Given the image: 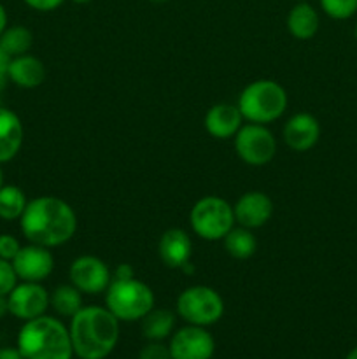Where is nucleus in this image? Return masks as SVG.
<instances>
[{"label":"nucleus","instance_id":"20e7f679","mask_svg":"<svg viewBox=\"0 0 357 359\" xmlns=\"http://www.w3.org/2000/svg\"><path fill=\"white\" fill-rule=\"evenodd\" d=\"M237 105L245 121L268 125L286 112L287 93L276 81L259 79L244 88Z\"/></svg>","mask_w":357,"mask_h":359},{"label":"nucleus","instance_id":"f03ea898","mask_svg":"<svg viewBox=\"0 0 357 359\" xmlns=\"http://www.w3.org/2000/svg\"><path fill=\"white\" fill-rule=\"evenodd\" d=\"M70 340L74 356L105 359L119 340V319L107 307L88 305L70 319Z\"/></svg>","mask_w":357,"mask_h":359},{"label":"nucleus","instance_id":"aec40b11","mask_svg":"<svg viewBox=\"0 0 357 359\" xmlns=\"http://www.w3.org/2000/svg\"><path fill=\"white\" fill-rule=\"evenodd\" d=\"M142 333L149 342H161L174 333L175 314L168 309H153L142 319Z\"/></svg>","mask_w":357,"mask_h":359},{"label":"nucleus","instance_id":"f3484780","mask_svg":"<svg viewBox=\"0 0 357 359\" xmlns=\"http://www.w3.org/2000/svg\"><path fill=\"white\" fill-rule=\"evenodd\" d=\"M23 123L16 112L0 105V165L14 160L23 146Z\"/></svg>","mask_w":357,"mask_h":359},{"label":"nucleus","instance_id":"e433bc0d","mask_svg":"<svg viewBox=\"0 0 357 359\" xmlns=\"http://www.w3.org/2000/svg\"><path fill=\"white\" fill-rule=\"evenodd\" d=\"M4 186V170H2V167H0V188H2Z\"/></svg>","mask_w":357,"mask_h":359},{"label":"nucleus","instance_id":"4468645a","mask_svg":"<svg viewBox=\"0 0 357 359\" xmlns=\"http://www.w3.org/2000/svg\"><path fill=\"white\" fill-rule=\"evenodd\" d=\"M284 142L294 153H307L321 137V125L317 118L308 112H298L293 118L287 119L282 130Z\"/></svg>","mask_w":357,"mask_h":359},{"label":"nucleus","instance_id":"5701e85b","mask_svg":"<svg viewBox=\"0 0 357 359\" xmlns=\"http://www.w3.org/2000/svg\"><path fill=\"white\" fill-rule=\"evenodd\" d=\"M34 44V35L23 25H13L7 27L0 35V48L9 55V58L27 55Z\"/></svg>","mask_w":357,"mask_h":359},{"label":"nucleus","instance_id":"6e6552de","mask_svg":"<svg viewBox=\"0 0 357 359\" xmlns=\"http://www.w3.org/2000/svg\"><path fill=\"white\" fill-rule=\"evenodd\" d=\"M234 151L244 163L251 167L268 165L276 154V140L265 125H241L234 135Z\"/></svg>","mask_w":357,"mask_h":359},{"label":"nucleus","instance_id":"39448f33","mask_svg":"<svg viewBox=\"0 0 357 359\" xmlns=\"http://www.w3.org/2000/svg\"><path fill=\"white\" fill-rule=\"evenodd\" d=\"M105 307L119 323L140 321L154 309V293L146 283L135 279H112L105 291Z\"/></svg>","mask_w":357,"mask_h":359},{"label":"nucleus","instance_id":"c756f323","mask_svg":"<svg viewBox=\"0 0 357 359\" xmlns=\"http://www.w3.org/2000/svg\"><path fill=\"white\" fill-rule=\"evenodd\" d=\"M9 62H10L9 55L0 48V90H2L4 84H6L7 81V69H9Z\"/></svg>","mask_w":357,"mask_h":359},{"label":"nucleus","instance_id":"0eeeda50","mask_svg":"<svg viewBox=\"0 0 357 359\" xmlns=\"http://www.w3.org/2000/svg\"><path fill=\"white\" fill-rule=\"evenodd\" d=\"M177 312L188 325L206 328L223 318L224 300L214 287L191 286L178 294Z\"/></svg>","mask_w":357,"mask_h":359},{"label":"nucleus","instance_id":"9b49d317","mask_svg":"<svg viewBox=\"0 0 357 359\" xmlns=\"http://www.w3.org/2000/svg\"><path fill=\"white\" fill-rule=\"evenodd\" d=\"M70 283L86 294H98L107 291L112 283V276L105 262L97 256H79L72 262L69 270Z\"/></svg>","mask_w":357,"mask_h":359},{"label":"nucleus","instance_id":"2f4dec72","mask_svg":"<svg viewBox=\"0 0 357 359\" xmlns=\"http://www.w3.org/2000/svg\"><path fill=\"white\" fill-rule=\"evenodd\" d=\"M0 359H24L18 347H0Z\"/></svg>","mask_w":357,"mask_h":359},{"label":"nucleus","instance_id":"a878e982","mask_svg":"<svg viewBox=\"0 0 357 359\" xmlns=\"http://www.w3.org/2000/svg\"><path fill=\"white\" fill-rule=\"evenodd\" d=\"M18 280L20 279H18L16 272H14L13 262L0 258V297H7L14 290Z\"/></svg>","mask_w":357,"mask_h":359},{"label":"nucleus","instance_id":"b1692460","mask_svg":"<svg viewBox=\"0 0 357 359\" xmlns=\"http://www.w3.org/2000/svg\"><path fill=\"white\" fill-rule=\"evenodd\" d=\"M27 203L28 200L24 196L23 189L13 184H4L0 188V219L20 221Z\"/></svg>","mask_w":357,"mask_h":359},{"label":"nucleus","instance_id":"ddd939ff","mask_svg":"<svg viewBox=\"0 0 357 359\" xmlns=\"http://www.w3.org/2000/svg\"><path fill=\"white\" fill-rule=\"evenodd\" d=\"M233 212L234 223H238V226L255 230V228L265 226L272 219L273 202L266 193L247 191L234 203Z\"/></svg>","mask_w":357,"mask_h":359},{"label":"nucleus","instance_id":"f8f14e48","mask_svg":"<svg viewBox=\"0 0 357 359\" xmlns=\"http://www.w3.org/2000/svg\"><path fill=\"white\" fill-rule=\"evenodd\" d=\"M13 266L18 279L23 283H42L51 276L55 269V258L49 248L28 244L21 245L20 252L14 256Z\"/></svg>","mask_w":357,"mask_h":359},{"label":"nucleus","instance_id":"cd10ccee","mask_svg":"<svg viewBox=\"0 0 357 359\" xmlns=\"http://www.w3.org/2000/svg\"><path fill=\"white\" fill-rule=\"evenodd\" d=\"M139 359H172L170 349L168 346L161 342H149L142 347Z\"/></svg>","mask_w":357,"mask_h":359},{"label":"nucleus","instance_id":"6ab92c4d","mask_svg":"<svg viewBox=\"0 0 357 359\" xmlns=\"http://www.w3.org/2000/svg\"><path fill=\"white\" fill-rule=\"evenodd\" d=\"M318 20L317 11L314 6L307 2H298L287 14V30L298 41H308L318 32Z\"/></svg>","mask_w":357,"mask_h":359},{"label":"nucleus","instance_id":"ea45409f","mask_svg":"<svg viewBox=\"0 0 357 359\" xmlns=\"http://www.w3.org/2000/svg\"><path fill=\"white\" fill-rule=\"evenodd\" d=\"M298 2H300V0H298Z\"/></svg>","mask_w":357,"mask_h":359},{"label":"nucleus","instance_id":"393cba45","mask_svg":"<svg viewBox=\"0 0 357 359\" xmlns=\"http://www.w3.org/2000/svg\"><path fill=\"white\" fill-rule=\"evenodd\" d=\"M321 7L332 20H349L357 13V0H321Z\"/></svg>","mask_w":357,"mask_h":359},{"label":"nucleus","instance_id":"7c9ffc66","mask_svg":"<svg viewBox=\"0 0 357 359\" xmlns=\"http://www.w3.org/2000/svg\"><path fill=\"white\" fill-rule=\"evenodd\" d=\"M132 277H135V270H133L132 265H128V263H121V265H118V269L114 270V277L112 279H132Z\"/></svg>","mask_w":357,"mask_h":359},{"label":"nucleus","instance_id":"72a5a7b5","mask_svg":"<svg viewBox=\"0 0 357 359\" xmlns=\"http://www.w3.org/2000/svg\"><path fill=\"white\" fill-rule=\"evenodd\" d=\"M9 314V304H7V297H0V319L6 318Z\"/></svg>","mask_w":357,"mask_h":359},{"label":"nucleus","instance_id":"4c0bfd02","mask_svg":"<svg viewBox=\"0 0 357 359\" xmlns=\"http://www.w3.org/2000/svg\"><path fill=\"white\" fill-rule=\"evenodd\" d=\"M149 2H153V4H167V2H170V0H149Z\"/></svg>","mask_w":357,"mask_h":359},{"label":"nucleus","instance_id":"c85d7f7f","mask_svg":"<svg viewBox=\"0 0 357 359\" xmlns=\"http://www.w3.org/2000/svg\"><path fill=\"white\" fill-rule=\"evenodd\" d=\"M28 7L35 11H41V13H49V11H55L62 6L65 0H23Z\"/></svg>","mask_w":357,"mask_h":359},{"label":"nucleus","instance_id":"bb28decb","mask_svg":"<svg viewBox=\"0 0 357 359\" xmlns=\"http://www.w3.org/2000/svg\"><path fill=\"white\" fill-rule=\"evenodd\" d=\"M21 244L14 235L9 233H0V258L13 262L14 256L20 252Z\"/></svg>","mask_w":357,"mask_h":359},{"label":"nucleus","instance_id":"a211bd4d","mask_svg":"<svg viewBox=\"0 0 357 359\" xmlns=\"http://www.w3.org/2000/svg\"><path fill=\"white\" fill-rule=\"evenodd\" d=\"M7 79L16 86L24 90H34L41 86L46 79V67L37 56L21 55L16 58H10L9 69H7Z\"/></svg>","mask_w":357,"mask_h":359},{"label":"nucleus","instance_id":"473e14b6","mask_svg":"<svg viewBox=\"0 0 357 359\" xmlns=\"http://www.w3.org/2000/svg\"><path fill=\"white\" fill-rule=\"evenodd\" d=\"M7 28V11L6 7H4V4L0 2V35H2V32Z\"/></svg>","mask_w":357,"mask_h":359},{"label":"nucleus","instance_id":"dca6fc26","mask_svg":"<svg viewBox=\"0 0 357 359\" xmlns=\"http://www.w3.org/2000/svg\"><path fill=\"white\" fill-rule=\"evenodd\" d=\"M244 116L238 105L233 104H216L209 109L205 116V128L214 139L226 140L237 135L241 128Z\"/></svg>","mask_w":357,"mask_h":359},{"label":"nucleus","instance_id":"7ed1b4c3","mask_svg":"<svg viewBox=\"0 0 357 359\" xmlns=\"http://www.w3.org/2000/svg\"><path fill=\"white\" fill-rule=\"evenodd\" d=\"M18 349L24 359H72L70 332L59 319L51 316L24 321L18 333Z\"/></svg>","mask_w":357,"mask_h":359},{"label":"nucleus","instance_id":"f704fd0d","mask_svg":"<svg viewBox=\"0 0 357 359\" xmlns=\"http://www.w3.org/2000/svg\"><path fill=\"white\" fill-rule=\"evenodd\" d=\"M345 359H357V347H354V349L346 354Z\"/></svg>","mask_w":357,"mask_h":359},{"label":"nucleus","instance_id":"c9c22d12","mask_svg":"<svg viewBox=\"0 0 357 359\" xmlns=\"http://www.w3.org/2000/svg\"><path fill=\"white\" fill-rule=\"evenodd\" d=\"M74 4H79V6H84V4H90L93 2V0H72Z\"/></svg>","mask_w":357,"mask_h":359},{"label":"nucleus","instance_id":"9d476101","mask_svg":"<svg viewBox=\"0 0 357 359\" xmlns=\"http://www.w3.org/2000/svg\"><path fill=\"white\" fill-rule=\"evenodd\" d=\"M9 314L21 321L41 318L49 307V293L41 283L16 284L14 290L7 294Z\"/></svg>","mask_w":357,"mask_h":359},{"label":"nucleus","instance_id":"1a4fd4ad","mask_svg":"<svg viewBox=\"0 0 357 359\" xmlns=\"http://www.w3.org/2000/svg\"><path fill=\"white\" fill-rule=\"evenodd\" d=\"M168 349L172 359H212L216 342L203 326L189 325L172 335Z\"/></svg>","mask_w":357,"mask_h":359},{"label":"nucleus","instance_id":"f257e3e1","mask_svg":"<svg viewBox=\"0 0 357 359\" xmlns=\"http://www.w3.org/2000/svg\"><path fill=\"white\" fill-rule=\"evenodd\" d=\"M20 228L30 244L58 248L76 235L77 216L65 200L38 196L27 203L20 217Z\"/></svg>","mask_w":357,"mask_h":359},{"label":"nucleus","instance_id":"412c9836","mask_svg":"<svg viewBox=\"0 0 357 359\" xmlns=\"http://www.w3.org/2000/svg\"><path fill=\"white\" fill-rule=\"evenodd\" d=\"M49 305L58 316L72 319L84 307L83 293L74 284H62L52 291V294H49Z\"/></svg>","mask_w":357,"mask_h":359},{"label":"nucleus","instance_id":"2eb2a0df","mask_svg":"<svg viewBox=\"0 0 357 359\" xmlns=\"http://www.w3.org/2000/svg\"><path fill=\"white\" fill-rule=\"evenodd\" d=\"M158 255L168 269H178L191 262L192 242L191 237L181 228H170L164 231L158 244Z\"/></svg>","mask_w":357,"mask_h":359},{"label":"nucleus","instance_id":"4be33fe9","mask_svg":"<svg viewBox=\"0 0 357 359\" xmlns=\"http://www.w3.org/2000/svg\"><path fill=\"white\" fill-rule=\"evenodd\" d=\"M223 241L226 252L234 259H248L251 256H254L255 249H258V241H255L254 233L244 226H233Z\"/></svg>","mask_w":357,"mask_h":359},{"label":"nucleus","instance_id":"423d86ee","mask_svg":"<svg viewBox=\"0 0 357 359\" xmlns=\"http://www.w3.org/2000/svg\"><path fill=\"white\" fill-rule=\"evenodd\" d=\"M189 224L203 241H223L234 226L233 207L220 196H203L192 205Z\"/></svg>","mask_w":357,"mask_h":359},{"label":"nucleus","instance_id":"58836bf2","mask_svg":"<svg viewBox=\"0 0 357 359\" xmlns=\"http://www.w3.org/2000/svg\"><path fill=\"white\" fill-rule=\"evenodd\" d=\"M354 35H356V39H357V25H356V30H354Z\"/></svg>","mask_w":357,"mask_h":359}]
</instances>
